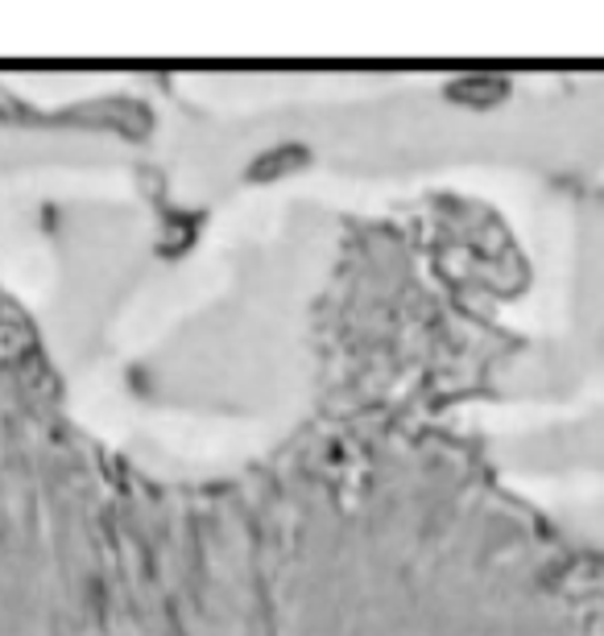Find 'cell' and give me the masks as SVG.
<instances>
[{
  "instance_id": "1",
  "label": "cell",
  "mask_w": 604,
  "mask_h": 636,
  "mask_svg": "<svg viewBox=\"0 0 604 636\" xmlns=\"http://www.w3.org/2000/svg\"><path fill=\"white\" fill-rule=\"evenodd\" d=\"M0 636H385L377 616L158 578H62L0 599Z\"/></svg>"
}]
</instances>
